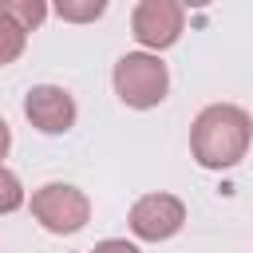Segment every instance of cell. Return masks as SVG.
Masks as SVG:
<instances>
[{"label": "cell", "mask_w": 253, "mask_h": 253, "mask_svg": "<svg viewBox=\"0 0 253 253\" xmlns=\"http://www.w3.org/2000/svg\"><path fill=\"white\" fill-rule=\"evenodd\" d=\"M249 134H253V123L241 107L233 103H213L206 107L198 119H194V130H190V150L194 158L206 166V170H229L245 158L249 150Z\"/></svg>", "instance_id": "1"}, {"label": "cell", "mask_w": 253, "mask_h": 253, "mask_svg": "<svg viewBox=\"0 0 253 253\" xmlns=\"http://www.w3.org/2000/svg\"><path fill=\"white\" fill-rule=\"evenodd\" d=\"M166 87H170V75H166V63L158 55H146V51H126L119 63H115V95L126 103V107H158L166 99Z\"/></svg>", "instance_id": "2"}, {"label": "cell", "mask_w": 253, "mask_h": 253, "mask_svg": "<svg viewBox=\"0 0 253 253\" xmlns=\"http://www.w3.org/2000/svg\"><path fill=\"white\" fill-rule=\"evenodd\" d=\"M32 217L51 233H75V229L87 225L91 202H87L83 190H75L67 182H47L32 194Z\"/></svg>", "instance_id": "3"}, {"label": "cell", "mask_w": 253, "mask_h": 253, "mask_svg": "<svg viewBox=\"0 0 253 253\" xmlns=\"http://www.w3.org/2000/svg\"><path fill=\"white\" fill-rule=\"evenodd\" d=\"M182 24H186V12H182L178 0H142V4L134 8V16H130L134 40H138L142 47H154V51L178 43Z\"/></svg>", "instance_id": "4"}, {"label": "cell", "mask_w": 253, "mask_h": 253, "mask_svg": "<svg viewBox=\"0 0 253 253\" xmlns=\"http://www.w3.org/2000/svg\"><path fill=\"white\" fill-rule=\"evenodd\" d=\"M186 206L174 194H146L130 206V233L142 241H166L182 229Z\"/></svg>", "instance_id": "5"}, {"label": "cell", "mask_w": 253, "mask_h": 253, "mask_svg": "<svg viewBox=\"0 0 253 253\" xmlns=\"http://www.w3.org/2000/svg\"><path fill=\"white\" fill-rule=\"evenodd\" d=\"M24 115H28V123H32L36 130H43V134H63V130H71V123H75V99H71L63 87L40 83V87L28 91Z\"/></svg>", "instance_id": "6"}, {"label": "cell", "mask_w": 253, "mask_h": 253, "mask_svg": "<svg viewBox=\"0 0 253 253\" xmlns=\"http://www.w3.org/2000/svg\"><path fill=\"white\" fill-rule=\"evenodd\" d=\"M0 16H4V20H12V24L28 36L32 28H40V24H43L47 4H40V0H0Z\"/></svg>", "instance_id": "7"}, {"label": "cell", "mask_w": 253, "mask_h": 253, "mask_svg": "<svg viewBox=\"0 0 253 253\" xmlns=\"http://www.w3.org/2000/svg\"><path fill=\"white\" fill-rule=\"evenodd\" d=\"M24 40H28V36H24L12 20H4V16H0V67H4V63H12V59H20Z\"/></svg>", "instance_id": "8"}, {"label": "cell", "mask_w": 253, "mask_h": 253, "mask_svg": "<svg viewBox=\"0 0 253 253\" xmlns=\"http://www.w3.org/2000/svg\"><path fill=\"white\" fill-rule=\"evenodd\" d=\"M103 0H63L55 12L63 16V20H75V24H87V20H99L103 16Z\"/></svg>", "instance_id": "9"}, {"label": "cell", "mask_w": 253, "mask_h": 253, "mask_svg": "<svg viewBox=\"0 0 253 253\" xmlns=\"http://www.w3.org/2000/svg\"><path fill=\"white\" fill-rule=\"evenodd\" d=\"M24 206V186H20V178L8 170V166H0V213H12V210H20Z\"/></svg>", "instance_id": "10"}, {"label": "cell", "mask_w": 253, "mask_h": 253, "mask_svg": "<svg viewBox=\"0 0 253 253\" xmlns=\"http://www.w3.org/2000/svg\"><path fill=\"white\" fill-rule=\"evenodd\" d=\"M91 253H138L130 241H123V237H107V241H99Z\"/></svg>", "instance_id": "11"}, {"label": "cell", "mask_w": 253, "mask_h": 253, "mask_svg": "<svg viewBox=\"0 0 253 253\" xmlns=\"http://www.w3.org/2000/svg\"><path fill=\"white\" fill-rule=\"evenodd\" d=\"M8 146H12V130H8V123L0 119V158L8 154Z\"/></svg>", "instance_id": "12"}]
</instances>
